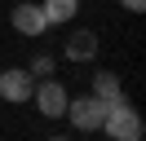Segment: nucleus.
Masks as SVG:
<instances>
[{
  "label": "nucleus",
  "mask_w": 146,
  "mask_h": 141,
  "mask_svg": "<svg viewBox=\"0 0 146 141\" xmlns=\"http://www.w3.org/2000/svg\"><path fill=\"white\" fill-rule=\"evenodd\" d=\"M31 93H36V75L27 66H5L0 70V101L22 106V101H31Z\"/></svg>",
  "instance_id": "7ed1b4c3"
},
{
  "label": "nucleus",
  "mask_w": 146,
  "mask_h": 141,
  "mask_svg": "<svg viewBox=\"0 0 146 141\" xmlns=\"http://www.w3.org/2000/svg\"><path fill=\"white\" fill-rule=\"evenodd\" d=\"M40 9H44L49 26H62V22H71V18L80 13V0H40Z\"/></svg>",
  "instance_id": "0eeeda50"
},
{
  "label": "nucleus",
  "mask_w": 146,
  "mask_h": 141,
  "mask_svg": "<svg viewBox=\"0 0 146 141\" xmlns=\"http://www.w3.org/2000/svg\"><path fill=\"white\" fill-rule=\"evenodd\" d=\"M106 106H111V101H102V97H93V93H89V97H71L62 119H71L75 132H98L102 119H106Z\"/></svg>",
  "instance_id": "f03ea898"
},
{
  "label": "nucleus",
  "mask_w": 146,
  "mask_h": 141,
  "mask_svg": "<svg viewBox=\"0 0 146 141\" xmlns=\"http://www.w3.org/2000/svg\"><path fill=\"white\" fill-rule=\"evenodd\" d=\"M98 132H106L111 141H142V132H146L142 110H137L128 97H119V101H111V106H106V119H102V128H98Z\"/></svg>",
  "instance_id": "f257e3e1"
},
{
  "label": "nucleus",
  "mask_w": 146,
  "mask_h": 141,
  "mask_svg": "<svg viewBox=\"0 0 146 141\" xmlns=\"http://www.w3.org/2000/svg\"><path fill=\"white\" fill-rule=\"evenodd\" d=\"M49 141H71V137H49Z\"/></svg>",
  "instance_id": "9b49d317"
},
{
  "label": "nucleus",
  "mask_w": 146,
  "mask_h": 141,
  "mask_svg": "<svg viewBox=\"0 0 146 141\" xmlns=\"http://www.w3.org/2000/svg\"><path fill=\"white\" fill-rule=\"evenodd\" d=\"M31 101H36V110L44 115V119H62V115H66V101H71V93H66L53 75H49V79H36Z\"/></svg>",
  "instance_id": "20e7f679"
},
{
  "label": "nucleus",
  "mask_w": 146,
  "mask_h": 141,
  "mask_svg": "<svg viewBox=\"0 0 146 141\" xmlns=\"http://www.w3.org/2000/svg\"><path fill=\"white\" fill-rule=\"evenodd\" d=\"M93 97H102V101H119V97H124L115 70H98V75H93Z\"/></svg>",
  "instance_id": "6e6552de"
},
{
  "label": "nucleus",
  "mask_w": 146,
  "mask_h": 141,
  "mask_svg": "<svg viewBox=\"0 0 146 141\" xmlns=\"http://www.w3.org/2000/svg\"><path fill=\"white\" fill-rule=\"evenodd\" d=\"M98 49H102V44H98V31H89V26H84V31H71V35H66V62H93V57H98Z\"/></svg>",
  "instance_id": "423d86ee"
},
{
  "label": "nucleus",
  "mask_w": 146,
  "mask_h": 141,
  "mask_svg": "<svg viewBox=\"0 0 146 141\" xmlns=\"http://www.w3.org/2000/svg\"><path fill=\"white\" fill-rule=\"evenodd\" d=\"M119 9H128V13H142V9H146V0H119Z\"/></svg>",
  "instance_id": "9d476101"
},
{
  "label": "nucleus",
  "mask_w": 146,
  "mask_h": 141,
  "mask_svg": "<svg viewBox=\"0 0 146 141\" xmlns=\"http://www.w3.org/2000/svg\"><path fill=\"white\" fill-rule=\"evenodd\" d=\"M9 22H13V31H18V35H27V40H40V35L49 31L40 0H18V5L9 9Z\"/></svg>",
  "instance_id": "39448f33"
},
{
  "label": "nucleus",
  "mask_w": 146,
  "mask_h": 141,
  "mask_svg": "<svg viewBox=\"0 0 146 141\" xmlns=\"http://www.w3.org/2000/svg\"><path fill=\"white\" fill-rule=\"evenodd\" d=\"M31 75H36V79H49V75H53V57H49V53H40V57H31Z\"/></svg>",
  "instance_id": "1a4fd4ad"
}]
</instances>
